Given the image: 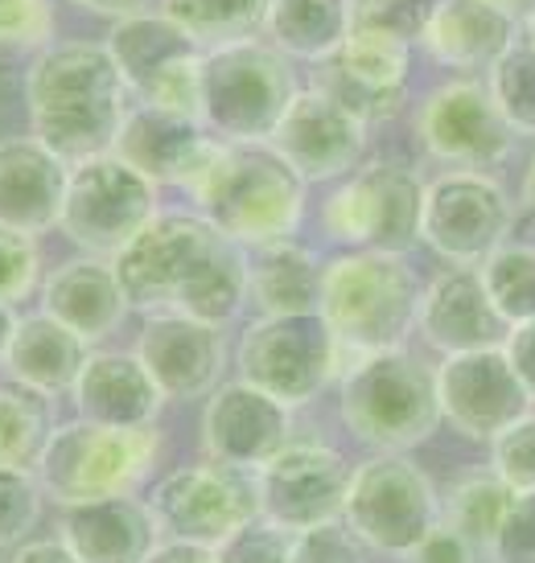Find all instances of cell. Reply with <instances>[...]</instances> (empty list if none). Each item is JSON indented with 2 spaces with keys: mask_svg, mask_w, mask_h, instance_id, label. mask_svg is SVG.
<instances>
[{
  "mask_svg": "<svg viewBox=\"0 0 535 563\" xmlns=\"http://www.w3.org/2000/svg\"><path fill=\"white\" fill-rule=\"evenodd\" d=\"M321 267L326 264H317L314 251L293 243V239L243 247L248 300L260 309V317L317 313V300H321Z\"/></svg>",
  "mask_w": 535,
  "mask_h": 563,
  "instance_id": "obj_30",
  "label": "cell"
},
{
  "mask_svg": "<svg viewBox=\"0 0 535 563\" xmlns=\"http://www.w3.org/2000/svg\"><path fill=\"white\" fill-rule=\"evenodd\" d=\"M425 181L400 161H362L321 202V231L347 251L408 255L421 243Z\"/></svg>",
  "mask_w": 535,
  "mask_h": 563,
  "instance_id": "obj_8",
  "label": "cell"
},
{
  "mask_svg": "<svg viewBox=\"0 0 535 563\" xmlns=\"http://www.w3.org/2000/svg\"><path fill=\"white\" fill-rule=\"evenodd\" d=\"M13 325H17L13 305H4V300H0V358H4V345H9V338H13Z\"/></svg>",
  "mask_w": 535,
  "mask_h": 563,
  "instance_id": "obj_52",
  "label": "cell"
},
{
  "mask_svg": "<svg viewBox=\"0 0 535 563\" xmlns=\"http://www.w3.org/2000/svg\"><path fill=\"white\" fill-rule=\"evenodd\" d=\"M297 95L293 58L272 42L236 37L203 49L198 120L219 141H268Z\"/></svg>",
  "mask_w": 535,
  "mask_h": 563,
  "instance_id": "obj_6",
  "label": "cell"
},
{
  "mask_svg": "<svg viewBox=\"0 0 535 563\" xmlns=\"http://www.w3.org/2000/svg\"><path fill=\"white\" fill-rule=\"evenodd\" d=\"M70 4H79L87 13H99V16H132V13H144L149 9V0H70Z\"/></svg>",
  "mask_w": 535,
  "mask_h": 563,
  "instance_id": "obj_49",
  "label": "cell"
},
{
  "mask_svg": "<svg viewBox=\"0 0 535 563\" xmlns=\"http://www.w3.org/2000/svg\"><path fill=\"white\" fill-rule=\"evenodd\" d=\"M293 543L297 534L268 522L264 515L252 518L248 527H239L236 534H227L219 543V560L222 563H288L293 555Z\"/></svg>",
  "mask_w": 535,
  "mask_h": 563,
  "instance_id": "obj_40",
  "label": "cell"
},
{
  "mask_svg": "<svg viewBox=\"0 0 535 563\" xmlns=\"http://www.w3.org/2000/svg\"><path fill=\"white\" fill-rule=\"evenodd\" d=\"M412 79V49L400 42H383V37H367V33H350L330 58L317 63L314 87L330 95L338 108H347L362 124H383L400 115L404 99H408Z\"/></svg>",
  "mask_w": 535,
  "mask_h": 563,
  "instance_id": "obj_18",
  "label": "cell"
},
{
  "mask_svg": "<svg viewBox=\"0 0 535 563\" xmlns=\"http://www.w3.org/2000/svg\"><path fill=\"white\" fill-rule=\"evenodd\" d=\"M347 456L321 440H288L281 453L255 470L260 515L284 531H314L342 518L350 489Z\"/></svg>",
  "mask_w": 535,
  "mask_h": 563,
  "instance_id": "obj_16",
  "label": "cell"
},
{
  "mask_svg": "<svg viewBox=\"0 0 535 563\" xmlns=\"http://www.w3.org/2000/svg\"><path fill=\"white\" fill-rule=\"evenodd\" d=\"M503 350H506V358H511V366H515V375L523 378V387H527L535 399V321L511 325Z\"/></svg>",
  "mask_w": 535,
  "mask_h": 563,
  "instance_id": "obj_46",
  "label": "cell"
},
{
  "mask_svg": "<svg viewBox=\"0 0 535 563\" xmlns=\"http://www.w3.org/2000/svg\"><path fill=\"white\" fill-rule=\"evenodd\" d=\"M437 0H350V33L400 42V46H421Z\"/></svg>",
  "mask_w": 535,
  "mask_h": 563,
  "instance_id": "obj_37",
  "label": "cell"
},
{
  "mask_svg": "<svg viewBox=\"0 0 535 563\" xmlns=\"http://www.w3.org/2000/svg\"><path fill=\"white\" fill-rule=\"evenodd\" d=\"M268 144L309 181H342L367 157V124L317 87L297 91Z\"/></svg>",
  "mask_w": 535,
  "mask_h": 563,
  "instance_id": "obj_19",
  "label": "cell"
},
{
  "mask_svg": "<svg viewBox=\"0 0 535 563\" xmlns=\"http://www.w3.org/2000/svg\"><path fill=\"white\" fill-rule=\"evenodd\" d=\"M83 362H87V342L79 333H70L50 313H33L17 317L0 371L21 387H33V391L54 399V395H70Z\"/></svg>",
  "mask_w": 535,
  "mask_h": 563,
  "instance_id": "obj_29",
  "label": "cell"
},
{
  "mask_svg": "<svg viewBox=\"0 0 535 563\" xmlns=\"http://www.w3.org/2000/svg\"><path fill=\"white\" fill-rule=\"evenodd\" d=\"M33 136L63 161L111 153L128 120V82L103 42H54L25 75Z\"/></svg>",
  "mask_w": 535,
  "mask_h": 563,
  "instance_id": "obj_2",
  "label": "cell"
},
{
  "mask_svg": "<svg viewBox=\"0 0 535 563\" xmlns=\"http://www.w3.org/2000/svg\"><path fill=\"white\" fill-rule=\"evenodd\" d=\"M260 30L288 58L321 63L350 37V0H268Z\"/></svg>",
  "mask_w": 535,
  "mask_h": 563,
  "instance_id": "obj_31",
  "label": "cell"
},
{
  "mask_svg": "<svg viewBox=\"0 0 535 563\" xmlns=\"http://www.w3.org/2000/svg\"><path fill=\"white\" fill-rule=\"evenodd\" d=\"M132 354L144 362L165 399H203L227 371L222 329L194 317H144Z\"/></svg>",
  "mask_w": 535,
  "mask_h": 563,
  "instance_id": "obj_21",
  "label": "cell"
},
{
  "mask_svg": "<svg viewBox=\"0 0 535 563\" xmlns=\"http://www.w3.org/2000/svg\"><path fill=\"white\" fill-rule=\"evenodd\" d=\"M478 272L506 325L535 321V243L506 239L503 247L478 264Z\"/></svg>",
  "mask_w": 535,
  "mask_h": 563,
  "instance_id": "obj_34",
  "label": "cell"
},
{
  "mask_svg": "<svg viewBox=\"0 0 535 563\" xmlns=\"http://www.w3.org/2000/svg\"><path fill=\"white\" fill-rule=\"evenodd\" d=\"M128 309L132 305H128L124 284L116 276V264H108L103 255L66 260L42 284V313L63 321L87 345L103 342L108 333L124 325Z\"/></svg>",
  "mask_w": 535,
  "mask_h": 563,
  "instance_id": "obj_25",
  "label": "cell"
},
{
  "mask_svg": "<svg viewBox=\"0 0 535 563\" xmlns=\"http://www.w3.org/2000/svg\"><path fill=\"white\" fill-rule=\"evenodd\" d=\"M219 136L198 120V115H182V111H161V108H132L128 111L120 141L111 153H120L128 165L157 181V186H182L189 194V186L203 177V169L210 165Z\"/></svg>",
  "mask_w": 535,
  "mask_h": 563,
  "instance_id": "obj_23",
  "label": "cell"
},
{
  "mask_svg": "<svg viewBox=\"0 0 535 563\" xmlns=\"http://www.w3.org/2000/svg\"><path fill=\"white\" fill-rule=\"evenodd\" d=\"M487 87L499 115L511 124V132L515 136H535V46L523 33L487 70Z\"/></svg>",
  "mask_w": 535,
  "mask_h": 563,
  "instance_id": "obj_36",
  "label": "cell"
},
{
  "mask_svg": "<svg viewBox=\"0 0 535 563\" xmlns=\"http://www.w3.org/2000/svg\"><path fill=\"white\" fill-rule=\"evenodd\" d=\"M58 539L83 563H144L161 543L157 515L132 494L66 506Z\"/></svg>",
  "mask_w": 535,
  "mask_h": 563,
  "instance_id": "obj_26",
  "label": "cell"
},
{
  "mask_svg": "<svg viewBox=\"0 0 535 563\" xmlns=\"http://www.w3.org/2000/svg\"><path fill=\"white\" fill-rule=\"evenodd\" d=\"M421 280L404 255L342 251L321 267L317 313L338 342V378L367 354L400 350L416 329Z\"/></svg>",
  "mask_w": 535,
  "mask_h": 563,
  "instance_id": "obj_3",
  "label": "cell"
},
{
  "mask_svg": "<svg viewBox=\"0 0 535 563\" xmlns=\"http://www.w3.org/2000/svg\"><path fill=\"white\" fill-rule=\"evenodd\" d=\"M342 522L362 548L408 560L441 522V498L416 461L404 453H375L350 473Z\"/></svg>",
  "mask_w": 535,
  "mask_h": 563,
  "instance_id": "obj_9",
  "label": "cell"
},
{
  "mask_svg": "<svg viewBox=\"0 0 535 563\" xmlns=\"http://www.w3.org/2000/svg\"><path fill=\"white\" fill-rule=\"evenodd\" d=\"M520 206L527 219H535V153L527 161V169H523V181H520Z\"/></svg>",
  "mask_w": 535,
  "mask_h": 563,
  "instance_id": "obj_51",
  "label": "cell"
},
{
  "mask_svg": "<svg viewBox=\"0 0 535 563\" xmlns=\"http://www.w3.org/2000/svg\"><path fill=\"white\" fill-rule=\"evenodd\" d=\"M54 33L50 0H0V49H33L42 54Z\"/></svg>",
  "mask_w": 535,
  "mask_h": 563,
  "instance_id": "obj_42",
  "label": "cell"
},
{
  "mask_svg": "<svg viewBox=\"0 0 535 563\" xmlns=\"http://www.w3.org/2000/svg\"><path fill=\"white\" fill-rule=\"evenodd\" d=\"M70 399L83 420L116 423V428H153L165 404L144 362L137 354H116V350L87 354L70 387Z\"/></svg>",
  "mask_w": 535,
  "mask_h": 563,
  "instance_id": "obj_27",
  "label": "cell"
},
{
  "mask_svg": "<svg viewBox=\"0 0 535 563\" xmlns=\"http://www.w3.org/2000/svg\"><path fill=\"white\" fill-rule=\"evenodd\" d=\"M416 329L437 354H470V350H494L506 345V325L494 300H490L478 267L449 264L421 288Z\"/></svg>",
  "mask_w": 535,
  "mask_h": 563,
  "instance_id": "obj_22",
  "label": "cell"
},
{
  "mask_svg": "<svg viewBox=\"0 0 535 563\" xmlns=\"http://www.w3.org/2000/svg\"><path fill=\"white\" fill-rule=\"evenodd\" d=\"M189 198L239 247L293 239L305 219V177L268 141H222Z\"/></svg>",
  "mask_w": 535,
  "mask_h": 563,
  "instance_id": "obj_4",
  "label": "cell"
},
{
  "mask_svg": "<svg viewBox=\"0 0 535 563\" xmlns=\"http://www.w3.org/2000/svg\"><path fill=\"white\" fill-rule=\"evenodd\" d=\"M144 563H222L219 548L210 543H194V539H161L153 555Z\"/></svg>",
  "mask_w": 535,
  "mask_h": 563,
  "instance_id": "obj_47",
  "label": "cell"
},
{
  "mask_svg": "<svg viewBox=\"0 0 535 563\" xmlns=\"http://www.w3.org/2000/svg\"><path fill=\"white\" fill-rule=\"evenodd\" d=\"M515 227V202L487 169H449L425 181L421 243L457 267H478Z\"/></svg>",
  "mask_w": 535,
  "mask_h": 563,
  "instance_id": "obj_13",
  "label": "cell"
},
{
  "mask_svg": "<svg viewBox=\"0 0 535 563\" xmlns=\"http://www.w3.org/2000/svg\"><path fill=\"white\" fill-rule=\"evenodd\" d=\"M288 563H362V543L338 518V522H326L314 531H301Z\"/></svg>",
  "mask_w": 535,
  "mask_h": 563,
  "instance_id": "obj_44",
  "label": "cell"
},
{
  "mask_svg": "<svg viewBox=\"0 0 535 563\" xmlns=\"http://www.w3.org/2000/svg\"><path fill=\"white\" fill-rule=\"evenodd\" d=\"M236 371L276 404L301 407L338 383V342L321 313L260 317L239 338Z\"/></svg>",
  "mask_w": 535,
  "mask_h": 563,
  "instance_id": "obj_11",
  "label": "cell"
},
{
  "mask_svg": "<svg viewBox=\"0 0 535 563\" xmlns=\"http://www.w3.org/2000/svg\"><path fill=\"white\" fill-rule=\"evenodd\" d=\"M288 411L293 407L276 404L272 395L248 387L243 378L215 387L203 407V423H198L206 461L255 473L268 456H276L293 440Z\"/></svg>",
  "mask_w": 535,
  "mask_h": 563,
  "instance_id": "obj_20",
  "label": "cell"
},
{
  "mask_svg": "<svg viewBox=\"0 0 535 563\" xmlns=\"http://www.w3.org/2000/svg\"><path fill=\"white\" fill-rule=\"evenodd\" d=\"M149 510L157 515L161 531L170 539H194V543L219 548L227 534L260 518L255 473L231 470L219 461L182 465L153 485Z\"/></svg>",
  "mask_w": 535,
  "mask_h": 563,
  "instance_id": "obj_14",
  "label": "cell"
},
{
  "mask_svg": "<svg viewBox=\"0 0 535 563\" xmlns=\"http://www.w3.org/2000/svg\"><path fill=\"white\" fill-rule=\"evenodd\" d=\"M157 214V181H149L120 153H99L70 165L58 227L87 255L116 260Z\"/></svg>",
  "mask_w": 535,
  "mask_h": 563,
  "instance_id": "obj_10",
  "label": "cell"
},
{
  "mask_svg": "<svg viewBox=\"0 0 535 563\" xmlns=\"http://www.w3.org/2000/svg\"><path fill=\"white\" fill-rule=\"evenodd\" d=\"M161 13L194 33L203 46L252 37L264 25L268 0H161Z\"/></svg>",
  "mask_w": 535,
  "mask_h": 563,
  "instance_id": "obj_35",
  "label": "cell"
},
{
  "mask_svg": "<svg viewBox=\"0 0 535 563\" xmlns=\"http://www.w3.org/2000/svg\"><path fill=\"white\" fill-rule=\"evenodd\" d=\"M161 453L157 428H116V423L70 420L58 423L37 461L42 494L58 506L124 498L153 473Z\"/></svg>",
  "mask_w": 535,
  "mask_h": 563,
  "instance_id": "obj_7",
  "label": "cell"
},
{
  "mask_svg": "<svg viewBox=\"0 0 535 563\" xmlns=\"http://www.w3.org/2000/svg\"><path fill=\"white\" fill-rule=\"evenodd\" d=\"M42 482L30 470L0 465V548H21L42 518Z\"/></svg>",
  "mask_w": 535,
  "mask_h": 563,
  "instance_id": "obj_38",
  "label": "cell"
},
{
  "mask_svg": "<svg viewBox=\"0 0 535 563\" xmlns=\"http://www.w3.org/2000/svg\"><path fill=\"white\" fill-rule=\"evenodd\" d=\"M416 141L449 169H494L511 153L515 132L494 108L487 79L457 75L437 82L416 108Z\"/></svg>",
  "mask_w": 535,
  "mask_h": 563,
  "instance_id": "obj_15",
  "label": "cell"
},
{
  "mask_svg": "<svg viewBox=\"0 0 535 563\" xmlns=\"http://www.w3.org/2000/svg\"><path fill=\"white\" fill-rule=\"evenodd\" d=\"M490 470L499 473L515 494L535 489V411L503 428L490 440Z\"/></svg>",
  "mask_w": 535,
  "mask_h": 563,
  "instance_id": "obj_39",
  "label": "cell"
},
{
  "mask_svg": "<svg viewBox=\"0 0 535 563\" xmlns=\"http://www.w3.org/2000/svg\"><path fill=\"white\" fill-rule=\"evenodd\" d=\"M487 4H490V9H499L503 16H511L520 30H523V21L535 13V0H487Z\"/></svg>",
  "mask_w": 535,
  "mask_h": 563,
  "instance_id": "obj_50",
  "label": "cell"
},
{
  "mask_svg": "<svg viewBox=\"0 0 535 563\" xmlns=\"http://www.w3.org/2000/svg\"><path fill=\"white\" fill-rule=\"evenodd\" d=\"M520 33V25L499 9H490L487 0H437L421 46L445 70L473 75L499 63Z\"/></svg>",
  "mask_w": 535,
  "mask_h": 563,
  "instance_id": "obj_28",
  "label": "cell"
},
{
  "mask_svg": "<svg viewBox=\"0 0 535 563\" xmlns=\"http://www.w3.org/2000/svg\"><path fill=\"white\" fill-rule=\"evenodd\" d=\"M37 276H42V260H37L33 235L0 222V300L21 305L37 288Z\"/></svg>",
  "mask_w": 535,
  "mask_h": 563,
  "instance_id": "obj_41",
  "label": "cell"
},
{
  "mask_svg": "<svg viewBox=\"0 0 535 563\" xmlns=\"http://www.w3.org/2000/svg\"><path fill=\"white\" fill-rule=\"evenodd\" d=\"M482 551L473 548L470 539L461 531H454L449 522H437L433 531L421 539V548L412 551V563H478Z\"/></svg>",
  "mask_w": 535,
  "mask_h": 563,
  "instance_id": "obj_45",
  "label": "cell"
},
{
  "mask_svg": "<svg viewBox=\"0 0 535 563\" xmlns=\"http://www.w3.org/2000/svg\"><path fill=\"white\" fill-rule=\"evenodd\" d=\"M441 420L470 440H494L503 428L532 411V391L523 387L503 345L449 354L437 366Z\"/></svg>",
  "mask_w": 535,
  "mask_h": 563,
  "instance_id": "obj_17",
  "label": "cell"
},
{
  "mask_svg": "<svg viewBox=\"0 0 535 563\" xmlns=\"http://www.w3.org/2000/svg\"><path fill=\"white\" fill-rule=\"evenodd\" d=\"M58 428L54 399L21 383H0V465L9 470H37L50 437Z\"/></svg>",
  "mask_w": 535,
  "mask_h": 563,
  "instance_id": "obj_32",
  "label": "cell"
},
{
  "mask_svg": "<svg viewBox=\"0 0 535 563\" xmlns=\"http://www.w3.org/2000/svg\"><path fill=\"white\" fill-rule=\"evenodd\" d=\"M338 411L359 444L375 453H408L441 423L437 371L404 345L367 354L338 378Z\"/></svg>",
  "mask_w": 535,
  "mask_h": 563,
  "instance_id": "obj_5",
  "label": "cell"
},
{
  "mask_svg": "<svg viewBox=\"0 0 535 563\" xmlns=\"http://www.w3.org/2000/svg\"><path fill=\"white\" fill-rule=\"evenodd\" d=\"M128 305L144 317L231 325L248 305L243 247L203 214H157L116 260Z\"/></svg>",
  "mask_w": 535,
  "mask_h": 563,
  "instance_id": "obj_1",
  "label": "cell"
},
{
  "mask_svg": "<svg viewBox=\"0 0 535 563\" xmlns=\"http://www.w3.org/2000/svg\"><path fill=\"white\" fill-rule=\"evenodd\" d=\"M70 181V161H63L37 136H4L0 141V222L42 235L58 227Z\"/></svg>",
  "mask_w": 535,
  "mask_h": 563,
  "instance_id": "obj_24",
  "label": "cell"
},
{
  "mask_svg": "<svg viewBox=\"0 0 535 563\" xmlns=\"http://www.w3.org/2000/svg\"><path fill=\"white\" fill-rule=\"evenodd\" d=\"M487 555H494V563H535V489L511 498Z\"/></svg>",
  "mask_w": 535,
  "mask_h": 563,
  "instance_id": "obj_43",
  "label": "cell"
},
{
  "mask_svg": "<svg viewBox=\"0 0 535 563\" xmlns=\"http://www.w3.org/2000/svg\"><path fill=\"white\" fill-rule=\"evenodd\" d=\"M523 37H527V42L535 46V13L527 16V21H523Z\"/></svg>",
  "mask_w": 535,
  "mask_h": 563,
  "instance_id": "obj_53",
  "label": "cell"
},
{
  "mask_svg": "<svg viewBox=\"0 0 535 563\" xmlns=\"http://www.w3.org/2000/svg\"><path fill=\"white\" fill-rule=\"evenodd\" d=\"M9 563H83L75 551L66 548L63 539H30L13 551Z\"/></svg>",
  "mask_w": 535,
  "mask_h": 563,
  "instance_id": "obj_48",
  "label": "cell"
},
{
  "mask_svg": "<svg viewBox=\"0 0 535 563\" xmlns=\"http://www.w3.org/2000/svg\"><path fill=\"white\" fill-rule=\"evenodd\" d=\"M103 46L111 49L128 91L137 95L144 108L198 115V75H203L206 46L161 9L120 16Z\"/></svg>",
  "mask_w": 535,
  "mask_h": 563,
  "instance_id": "obj_12",
  "label": "cell"
},
{
  "mask_svg": "<svg viewBox=\"0 0 535 563\" xmlns=\"http://www.w3.org/2000/svg\"><path fill=\"white\" fill-rule=\"evenodd\" d=\"M515 498V489L499 477L494 470H466L457 473L441 498V522H449L454 531H461L473 548L487 555L490 539L503 522L506 506Z\"/></svg>",
  "mask_w": 535,
  "mask_h": 563,
  "instance_id": "obj_33",
  "label": "cell"
}]
</instances>
